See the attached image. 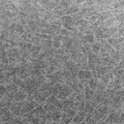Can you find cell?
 <instances>
[{"label": "cell", "instance_id": "cell-1", "mask_svg": "<svg viewBox=\"0 0 124 124\" xmlns=\"http://www.w3.org/2000/svg\"><path fill=\"white\" fill-rule=\"evenodd\" d=\"M72 92H73L72 89L69 87L68 85L63 84V85H61V87H60L59 91H58V93H57L56 97L58 99H60V100H64V99L68 98L69 96L72 94Z\"/></svg>", "mask_w": 124, "mask_h": 124}, {"label": "cell", "instance_id": "cell-2", "mask_svg": "<svg viewBox=\"0 0 124 124\" xmlns=\"http://www.w3.org/2000/svg\"><path fill=\"white\" fill-rule=\"evenodd\" d=\"M38 3L44 7V8L46 10H50L52 11L54 10V8L58 5V3H59V1L58 0H55V1H50V0H42V1H38Z\"/></svg>", "mask_w": 124, "mask_h": 124}, {"label": "cell", "instance_id": "cell-3", "mask_svg": "<svg viewBox=\"0 0 124 124\" xmlns=\"http://www.w3.org/2000/svg\"><path fill=\"white\" fill-rule=\"evenodd\" d=\"M28 98V93L25 90L24 88H19L18 91L16 92L15 94V101L19 102V101H23V100H26Z\"/></svg>", "mask_w": 124, "mask_h": 124}, {"label": "cell", "instance_id": "cell-4", "mask_svg": "<svg viewBox=\"0 0 124 124\" xmlns=\"http://www.w3.org/2000/svg\"><path fill=\"white\" fill-rule=\"evenodd\" d=\"M61 69H62V64L56 59V61L54 62V63L50 64L49 66L46 67V76H48V75H52V73L56 72L58 70H61Z\"/></svg>", "mask_w": 124, "mask_h": 124}, {"label": "cell", "instance_id": "cell-5", "mask_svg": "<svg viewBox=\"0 0 124 124\" xmlns=\"http://www.w3.org/2000/svg\"><path fill=\"white\" fill-rule=\"evenodd\" d=\"M15 115L11 113L10 110L9 111H7L5 112L4 114H3L1 116V120H2V124H11V122L14 121V119H15Z\"/></svg>", "mask_w": 124, "mask_h": 124}, {"label": "cell", "instance_id": "cell-6", "mask_svg": "<svg viewBox=\"0 0 124 124\" xmlns=\"http://www.w3.org/2000/svg\"><path fill=\"white\" fill-rule=\"evenodd\" d=\"M96 108V104L92 101V100H86L85 102V108H84V112L86 113L87 115L88 114H92L93 111L95 110Z\"/></svg>", "mask_w": 124, "mask_h": 124}, {"label": "cell", "instance_id": "cell-7", "mask_svg": "<svg viewBox=\"0 0 124 124\" xmlns=\"http://www.w3.org/2000/svg\"><path fill=\"white\" fill-rule=\"evenodd\" d=\"M6 54H7V57H14V58H19L21 57V54H20V49L15 46V48H10L6 51Z\"/></svg>", "mask_w": 124, "mask_h": 124}, {"label": "cell", "instance_id": "cell-8", "mask_svg": "<svg viewBox=\"0 0 124 124\" xmlns=\"http://www.w3.org/2000/svg\"><path fill=\"white\" fill-rule=\"evenodd\" d=\"M46 99V97L38 90H37V92L35 93V94L33 95V100H34V101H36L38 104H41V106H42V104H45Z\"/></svg>", "mask_w": 124, "mask_h": 124}, {"label": "cell", "instance_id": "cell-9", "mask_svg": "<svg viewBox=\"0 0 124 124\" xmlns=\"http://www.w3.org/2000/svg\"><path fill=\"white\" fill-rule=\"evenodd\" d=\"M40 46L44 52L53 49V39H41Z\"/></svg>", "mask_w": 124, "mask_h": 124}, {"label": "cell", "instance_id": "cell-10", "mask_svg": "<svg viewBox=\"0 0 124 124\" xmlns=\"http://www.w3.org/2000/svg\"><path fill=\"white\" fill-rule=\"evenodd\" d=\"M86 116L87 114L85 113L84 111L82 112H78V114L76 115V117L72 119V122L73 123H76V124H80L81 122H83L85 119H86Z\"/></svg>", "mask_w": 124, "mask_h": 124}, {"label": "cell", "instance_id": "cell-11", "mask_svg": "<svg viewBox=\"0 0 124 124\" xmlns=\"http://www.w3.org/2000/svg\"><path fill=\"white\" fill-rule=\"evenodd\" d=\"M100 26L106 27V28H111V27H114V26H118V22L116 21V19L113 17V18L108 19V20H107V21L102 22Z\"/></svg>", "mask_w": 124, "mask_h": 124}, {"label": "cell", "instance_id": "cell-12", "mask_svg": "<svg viewBox=\"0 0 124 124\" xmlns=\"http://www.w3.org/2000/svg\"><path fill=\"white\" fill-rule=\"evenodd\" d=\"M114 16H113V14H112V10H106V11H102V13L99 14V20L101 22L107 21V20H108V19H111Z\"/></svg>", "mask_w": 124, "mask_h": 124}, {"label": "cell", "instance_id": "cell-13", "mask_svg": "<svg viewBox=\"0 0 124 124\" xmlns=\"http://www.w3.org/2000/svg\"><path fill=\"white\" fill-rule=\"evenodd\" d=\"M20 118L22 120V122L24 124H26V123H31V121H32V119L34 117H33V115L31 114V112H29V113H26L24 115H22Z\"/></svg>", "mask_w": 124, "mask_h": 124}, {"label": "cell", "instance_id": "cell-14", "mask_svg": "<svg viewBox=\"0 0 124 124\" xmlns=\"http://www.w3.org/2000/svg\"><path fill=\"white\" fill-rule=\"evenodd\" d=\"M90 46H91L92 53H94V54H96V55H98L100 49H101V44H100V41H95V42H93L92 45H90Z\"/></svg>", "mask_w": 124, "mask_h": 124}, {"label": "cell", "instance_id": "cell-15", "mask_svg": "<svg viewBox=\"0 0 124 124\" xmlns=\"http://www.w3.org/2000/svg\"><path fill=\"white\" fill-rule=\"evenodd\" d=\"M5 88H6V92H10V93H15L16 94V92L18 91V89L19 87L18 86H16V85L14 83H9V84H6L4 85Z\"/></svg>", "mask_w": 124, "mask_h": 124}, {"label": "cell", "instance_id": "cell-16", "mask_svg": "<svg viewBox=\"0 0 124 124\" xmlns=\"http://www.w3.org/2000/svg\"><path fill=\"white\" fill-rule=\"evenodd\" d=\"M73 1H66V0H61V1H59V3H58V5H59L60 7H62L63 9H68L69 7H70L72 5Z\"/></svg>", "mask_w": 124, "mask_h": 124}, {"label": "cell", "instance_id": "cell-17", "mask_svg": "<svg viewBox=\"0 0 124 124\" xmlns=\"http://www.w3.org/2000/svg\"><path fill=\"white\" fill-rule=\"evenodd\" d=\"M25 32H26V29H25V27L23 25H21V24H17V25H16V33H17L18 35L22 36Z\"/></svg>", "mask_w": 124, "mask_h": 124}, {"label": "cell", "instance_id": "cell-18", "mask_svg": "<svg viewBox=\"0 0 124 124\" xmlns=\"http://www.w3.org/2000/svg\"><path fill=\"white\" fill-rule=\"evenodd\" d=\"M61 115H62V112L61 111H57V112H54V113H51V119H52V121H60Z\"/></svg>", "mask_w": 124, "mask_h": 124}, {"label": "cell", "instance_id": "cell-19", "mask_svg": "<svg viewBox=\"0 0 124 124\" xmlns=\"http://www.w3.org/2000/svg\"><path fill=\"white\" fill-rule=\"evenodd\" d=\"M97 82H98V80H96V79H91V80L88 81V86H89V88L92 89L94 92H95L96 86H97Z\"/></svg>", "mask_w": 124, "mask_h": 124}, {"label": "cell", "instance_id": "cell-20", "mask_svg": "<svg viewBox=\"0 0 124 124\" xmlns=\"http://www.w3.org/2000/svg\"><path fill=\"white\" fill-rule=\"evenodd\" d=\"M67 54V51H65L64 49H58V50H55V58L56 59H58V58H60L62 56L66 55Z\"/></svg>", "mask_w": 124, "mask_h": 124}, {"label": "cell", "instance_id": "cell-21", "mask_svg": "<svg viewBox=\"0 0 124 124\" xmlns=\"http://www.w3.org/2000/svg\"><path fill=\"white\" fill-rule=\"evenodd\" d=\"M114 18L116 19V21L118 22V24H121V23H124V13H119L117 15L114 16Z\"/></svg>", "mask_w": 124, "mask_h": 124}, {"label": "cell", "instance_id": "cell-22", "mask_svg": "<svg viewBox=\"0 0 124 124\" xmlns=\"http://www.w3.org/2000/svg\"><path fill=\"white\" fill-rule=\"evenodd\" d=\"M97 20H99V14H96V15H93L92 17H90L89 19H87V21L89 22V24L92 25L93 23H95Z\"/></svg>", "mask_w": 124, "mask_h": 124}, {"label": "cell", "instance_id": "cell-23", "mask_svg": "<svg viewBox=\"0 0 124 124\" xmlns=\"http://www.w3.org/2000/svg\"><path fill=\"white\" fill-rule=\"evenodd\" d=\"M56 99H57V97L55 95H51L50 97H48L46 99V102H45V104H54V102L56 101Z\"/></svg>", "mask_w": 124, "mask_h": 124}, {"label": "cell", "instance_id": "cell-24", "mask_svg": "<svg viewBox=\"0 0 124 124\" xmlns=\"http://www.w3.org/2000/svg\"><path fill=\"white\" fill-rule=\"evenodd\" d=\"M6 93V88L4 85H0V99H2L3 97H4Z\"/></svg>", "mask_w": 124, "mask_h": 124}, {"label": "cell", "instance_id": "cell-25", "mask_svg": "<svg viewBox=\"0 0 124 124\" xmlns=\"http://www.w3.org/2000/svg\"><path fill=\"white\" fill-rule=\"evenodd\" d=\"M59 34L61 36H69V34H70V32H69L68 30H66V29H64V28H62L61 30H60V32H59Z\"/></svg>", "mask_w": 124, "mask_h": 124}, {"label": "cell", "instance_id": "cell-26", "mask_svg": "<svg viewBox=\"0 0 124 124\" xmlns=\"http://www.w3.org/2000/svg\"><path fill=\"white\" fill-rule=\"evenodd\" d=\"M11 124H24V123L22 122V120H21L20 117H16V118L14 119V121L11 122Z\"/></svg>", "mask_w": 124, "mask_h": 124}, {"label": "cell", "instance_id": "cell-27", "mask_svg": "<svg viewBox=\"0 0 124 124\" xmlns=\"http://www.w3.org/2000/svg\"><path fill=\"white\" fill-rule=\"evenodd\" d=\"M40 121H41V119H40L39 117H35V118L32 119V121H31L30 124H39Z\"/></svg>", "mask_w": 124, "mask_h": 124}, {"label": "cell", "instance_id": "cell-28", "mask_svg": "<svg viewBox=\"0 0 124 124\" xmlns=\"http://www.w3.org/2000/svg\"><path fill=\"white\" fill-rule=\"evenodd\" d=\"M26 124H30V123H26Z\"/></svg>", "mask_w": 124, "mask_h": 124}, {"label": "cell", "instance_id": "cell-29", "mask_svg": "<svg viewBox=\"0 0 124 124\" xmlns=\"http://www.w3.org/2000/svg\"><path fill=\"white\" fill-rule=\"evenodd\" d=\"M0 85H1V84H0Z\"/></svg>", "mask_w": 124, "mask_h": 124}]
</instances>
